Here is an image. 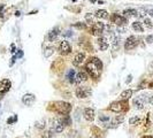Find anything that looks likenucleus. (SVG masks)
Returning a JSON list of instances; mask_svg holds the SVG:
<instances>
[{
	"label": "nucleus",
	"mask_w": 153,
	"mask_h": 138,
	"mask_svg": "<svg viewBox=\"0 0 153 138\" xmlns=\"http://www.w3.org/2000/svg\"><path fill=\"white\" fill-rule=\"evenodd\" d=\"M86 71L91 75V77L93 78H99L101 75V69H103V62L98 58H91L89 62L85 66Z\"/></svg>",
	"instance_id": "f257e3e1"
},
{
	"label": "nucleus",
	"mask_w": 153,
	"mask_h": 138,
	"mask_svg": "<svg viewBox=\"0 0 153 138\" xmlns=\"http://www.w3.org/2000/svg\"><path fill=\"white\" fill-rule=\"evenodd\" d=\"M54 108L59 114L67 115L72 110V105L69 102H66V101H55L54 102Z\"/></svg>",
	"instance_id": "f03ea898"
},
{
	"label": "nucleus",
	"mask_w": 153,
	"mask_h": 138,
	"mask_svg": "<svg viewBox=\"0 0 153 138\" xmlns=\"http://www.w3.org/2000/svg\"><path fill=\"white\" fill-rule=\"evenodd\" d=\"M104 30H105V24L103 22H95L92 24V28H91V32H92V35L98 36V37H101Z\"/></svg>",
	"instance_id": "7ed1b4c3"
},
{
	"label": "nucleus",
	"mask_w": 153,
	"mask_h": 138,
	"mask_svg": "<svg viewBox=\"0 0 153 138\" xmlns=\"http://www.w3.org/2000/svg\"><path fill=\"white\" fill-rule=\"evenodd\" d=\"M91 93H92V90H91L90 88L87 86H82V88H77L76 91H75V94L77 98L79 99H85L87 97L91 96Z\"/></svg>",
	"instance_id": "20e7f679"
},
{
	"label": "nucleus",
	"mask_w": 153,
	"mask_h": 138,
	"mask_svg": "<svg viewBox=\"0 0 153 138\" xmlns=\"http://www.w3.org/2000/svg\"><path fill=\"white\" fill-rule=\"evenodd\" d=\"M138 38L136 36H130L127 38L126 43H125V50L126 51H130V50H134L137 45H138Z\"/></svg>",
	"instance_id": "39448f33"
},
{
	"label": "nucleus",
	"mask_w": 153,
	"mask_h": 138,
	"mask_svg": "<svg viewBox=\"0 0 153 138\" xmlns=\"http://www.w3.org/2000/svg\"><path fill=\"white\" fill-rule=\"evenodd\" d=\"M111 20L114 24H116L117 26H123V25H127V22L128 20L123 16V15H119V14H113L111 16Z\"/></svg>",
	"instance_id": "423d86ee"
},
{
	"label": "nucleus",
	"mask_w": 153,
	"mask_h": 138,
	"mask_svg": "<svg viewBox=\"0 0 153 138\" xmlns=\"http://www.w3.org/2000/svg\"><path fill=\"white\" fill-rule=\"evenodd\" d=\"M11 89V81L5 78L0 82V98H1L4 94H6Z\"/></svg>",
	"instance_id": "0eeeda50"
},
{
	"label": "nucleus",
	"mask_w": 153,
	"mask_h": 138,
	"mask_svg": "<svg viewBox=\"0 0 153 138\" xmlns=\"http://www.w3.org/2000/svg\"><path fill=\"white\" fill-rule=\"evenodd\" d=\"M87 78H89V76H87L86 71H84V70H81V71H78V73L76 74L74 83H75L76 85H81L82 83H84L85 81H87Z\"/></svg>",
	"instance_id": "6e6552de"
},
{
	"label": "nucleus",
	"mask_w": 153,
	"mask_h": 138,
	"mask_svg": "<svg viewBox=\"0 0 153 138\" xmlns=\"http://www.w3.org/2000/svg\"><path fill=\"white\" fill-rule=\"evenodd\" d=\"M65 129V124L62 123V121H61L60 119H55L53 121V124H52V130L56 133H60V132H62Z\"/></svg>",
	"instance_id": "1a4fd4ad"
},
{
	"label": "nucleus",
	"mask_w": 153,
	"mask_h": 138,
	"mask_svg": "<svg viewBox=\"0 0 153 138\" xmlns=\"http://www.w3.org/2000/svg\"><path fill=\"white\" fill-rule=\"evenodd\" d=\"M59 50H60V53L64 54V55H67L72 52V47L69 45V43L67 40H62L60 43V46H59Z\"/></svg>",
	"instance_id": "9d476101"
},
{
	"label": "nucleus",
	"mask_w": 153,
	"mask_h": 138,
	"mask_svg": "<svg viewBox=\"0 0 153 138\" xmlns=\"http://www.w3.org/2000/svg\"><path fill=\"white\" fill-rule=\"evenodd\" d=\"M35 101H36V97L32 93H25L22 97V102L25 106H31V105H34Z\"/></svg>",
	"instance_id": "9b49d317"
},
{
	"label": "nucleus",
	"mask_w": 153,
	"mask_h": 138,
	"mask_svg": "<svg viewBox=\"0 0 153 138\" xmlns=\"http://www.w3.org/2000/svg\"><path fill=\"white\" fill-rule=\"evenodd\" d=\"M84 60H85V54L84 53H77L75 55L74 60H73V65L75 67H79V66H82V63L84 62Z\"/></svg>",
	"instance_id": "f8f14e48"
},
{
	"label": "nucleus",
	"mask_w": 153,
	"mask_h": 138,
	"mask_svg": "<svg viewBox=\"0 0 153 138\" xmlns=\"http://www.w3.org/2000/svg\"><path fill=\"white\" fill-rule=\"evenodd\" d=\"M98 46L100 48V51H106L108 47H109V42L106 37H99L98 38Z\"/></svg>",
	"instance_id": "ddd939ff"
},
{
	"label": "nucleus",
	"mask_w": 153,
	"mask_h": 138,
	"mask_svg": "<svg viewBox=\"0 0 153 138\" xmlns=\"http://www.w3.org/2000/svg\"><path fill=\"white\" fill-rule=\"evenodd\" d=\"M59 35H60V29H59L58 26H55V28H53V29L48 32L47 38H48V40H50V42H55Z\"/></svg>",
	"instance_id": "4468645a"
},
{
	"label": "nucleus",
	"mask_w": 153,
	"mask_h": 138,
	"mask_svg": "<svg viewBox=\"0 0 153 138\" xmlns=\"http://www.w3.org/2000/svg\"><path fill=\"white\" fill-rule=\"evenodd\" d=\"M84 119L86 121L95 120V109L93 108H85L84 109Z\"/></svg>",
	"instance_id": "2eb2a0df"
},
{
	"label": "nucleus",
	"mask_w": 153,
	"mask_h": 138,
	"mask_svg": "<svg viewBox=\"0 0 153 138\" xmlns=\"http://www.w3.org/2000/svg\"><path fill=\"white\" fill-rule=\"evenodd\" d=\"M109 109L112 110V112L119 113V112H121V110L123 109V104H122L121 101H114V102H112V104H111Z\"/></svg>",
	"instance_id": "dca6fc26"
},
{
	"label": "nucleus",
	"mask_w": 153,
	"mask_h": 138,
	"mask_svg": "<svg viewBox=\"0 0 153 138\" xmlns=\"http://www.w3.org/2000/svg\"><path fill=\"white\" fill-rule=\"evenodd\" d=\"M134 106H135L137 109H143L144 106H145L144 96H140V97H137L136 99H134Z\"/></svg>",
	"instance_id": "f3484780"
},
{
	"label": "nucleus",
	"mask_w": 153,
	"mask_h": 138,
	"mask_svg": "<svg viewBox=\"0 0 153 138\" xmlns=\"http://www.w3.org/2000/svg\"><path fill=\"white\" fill-rule=\"evenodd\" d=\"M125 121V118L123 116H122V115H117V116H115L113 120H112V122H111V124L108 125L109 128H116V127H119L122 122H123Z\"/></svg>",
	"instance_id": "a211bd4d"
},
{
	"label": "nucleus",
	"mask_w": 153,
	"mask_h": 138,
	"mask_svg": "<svg viewBox=\"0 0 153 138\" xmlns=\"http://www.w3.org/2000/svg\"><path fill=\"white\" fill-rule=\"evenodd\" d=\"M123 16L126 17V18H130V17H136V16H138V14H137V9H126L125 12H123Z\"/></svg>",
	"instance_id": "6ab92c4d"
},
{
	"label": "nucleus",
	"mask_w": 153,
	"mask_h": 138,
	"mask_svg": "<svg viewBox=\"0 0 153 138\" xmlns=\"http://www.w3.org/2000/svg\"><path fill=\"white\" fill-rule=\"evenodd\" d=\"M111 44H112V47L114 48V50H117L119 47H120V38L117 37V36H115L114 34H112V36H111Z\"/></svg>",
	"instance_id": "aec40b11"
},
{
	"label": "nucleus",
	"mask_w": 153,
	"mask_h": 138,
	"mask_svg": "<svg viewBox=\"0 0 153 138\" xmlns=\"http://www.w3.org/2000/svg\"><path fill=\"white\" fill-rule=\"evenodd\" d=\"M131 96H132V90H130V89L125 90L123 92H122V93L120 94V97H121V99H122V100H127V99L131 98Z\"/></svg>",
	"instance_id": "412c9836"
},
{
	"label": "nucleus",
	"mask_w": 153,
	"mask_h": 138,
	"mask_svg": "<svg viewBox=\"0 0 153 138\" xmlns=\"http://www.w3.org/2000/svg\"><path fill=\"white\" fill-rule=\"evenodd\" d=\"M132 29H134L135 31H137V32H143V31H144V26L142 25L140 22L135 21V22L132 23Z\"/></svg>",
	"instance_id": "4be33fe9"
},
{
	"label": "nucleus",
	"mask_w": 153,
	"mask_h": 138,
	"mask_svg": "<svg viewBox=\"0 0 153 138\" xmlns=\"http://www.w3.org/2000/svg\"><path fill=\"white\" fill-rule=\"evenodd\" d=\"M96 16L98 18H108V13L105 9H98L96 12Z\"/></svg>",
	"instance_id": "5701e85b"
},
{
	"label": "nucleus",
	"mask_w": 153,
	"mask_h": 138,
	"mask_svg": "<svg viewBox=\"0 0 153 138\" xmlns=\"http://www.w3.org/2000/svg\"><path fill=\"white\" fill-rule=\"evenodd\" d=\"M54 51H55V48H54V47H52V46L46 47V48H45V51H44V57H45V58H50L51 55L54 53Z\"/></svg>",
	"instance_id": "b1692460"
},
{
	"label": "nucleus",
	"mask_w": 153,
	"mask_h": 138,
	"mask_svg": "<svg viewBox=\"0 0 153 138\" xmlns=\"http://www.w3.org/2000/svg\"><path fill=\"white\" fill-rule=\"evenodd\" d=\"M75 76H76L75 70H74V69H69V71L67 73V78H68V81H69L70 83H74V81H75Z\"/></svg>",
	"instance_id": "393cba45"
},
{
	"label": "nucleus",
	"mask_w": 153,
	"mask_h": 138,
	"mask_svg": "<svg viewBox=\"0 0 153 138\" xmlns=\"http://www.w3.org/2000/svg\"><path fill=\"white\" fill-rule=\"evenodd\" d=\"M144 26L146 28V29H152V28H153L152 21H151L150 18H145V20H144Z\"/></svg>",
	"instance_id": "a878e982"
},
{
	"label": "nucleus",
	"mask_w": 153,
	"mask_h": 138,
	"mask_svg": "<svg viewBox=\"0 0 153 138\" xmlns=\"http://www.w3.org/2000/svg\"><path fill=\"white\" fill-rule=\"evenodd\" d=\"M137 14L139 17H145L147 14V11L145 8H139V9H137Z\"/></svg>",
	"instance_id": "bb28decb"
},
{
	"label": "nucleus",
	"mask_w": 153,
	"mask_h": 138,
	"mask_svg": "<svg viewBox=\"0 0 153 138\" xmlns=\"http://www.w3.org/2000/svg\"><path fill=\"white\" fill-rule=\"evenodd\" d=\"M99 121L103 122V123H105V124H108L109 123V116H107V115H100L99 116Z\"/></svg>",
	"instance_id": "cd10ccee"
},
{
	"label": "nucleus",
	"mask_w": 153,
	"mask_h": 138,
	"mask_svg": "<svg viewBox=\"0 0 153 138\" xmlns=\"http://www.w3.org/2000/svg\"><path fill=\"white\" fill-rule=\"evenodd\" d=\"M139 121V118H137V116H134V118H131L130 120H129V123L131 124V125H135L137 122Z\"/></svg>",
	"instance_id": "c85d7f7f"
},
{
	"label": "nucleus",
	"mask_w": 153,
	"mask_h": 138,
	"mask_svg": "<svg viewBox=\"0 0 153 138\" xmlns=\"http://www.w3.org/2000/svg\"><path fill=\"white\" fill-rule=\"evenodd\" d=\"M85 20H86L87 22H90V23H95V22H93V16L91 15L90 13H87V14L85 15Z\"/></svg>",
	"instance_id": "c756f323"
},
{
	"label": "nucleus",
	"mask_w": 153,
	"mask_h": 138,
	"mask_svg": "<svg viewBox=\"0 0 153 138\" xmlns=\"http://www.w3.org/2000/svg\"><path fill=\"white\" fill-rule=\"evenodd\" d=\"M127 31V25H123V26H117V32L120 34H125Z\"/></svg>",
	"instance_id": "7c9ffc66"
},
{
	"label": "nucleus",
	"mask_w": 153,
	"mask_h": 138,
	"mask_svg": "<svg viewBox=\"0 0 153 138\" xmlns=\"http://www.w3.org/2000/svg\"><path fill=\"white\" fill-rule=\"evenodd\" d=\"M17 121V115H14V116H12V118H9L8 120H7V123L8 124H12V123H14V122H16Z\"/></svg>",
	"instance_id": "2f4dec72"
},
{
	"label": "nucleus",
	"mask_w": 153,
	"mask_h": 138,
	"mask_svg": "<svg viewBox=\"0 0 153 138\" xmlns=\"http://www.w3.org/2000/svg\"><path fill=\"white\" fill-rule=\"evenodd\" d=\"M36 127H37V128H39V129L45 128V120H42V121L37 122V123H36Z\"/></svg>",
	"instance_id": "473e14b6"
},
{
	"label": "nucleus",
	"mask_w": 153,
	"mask_h": 138,
	"mask_svg": "<svg viewBox=\"0 0 153 138\" xmlns=\"http://www.w3.org/2000/svg\"><path fill=\"white\" fill-rule=\"evenodd\" d=\"M76 28H78V29H85V23H82V22H78L75 24Z\"/></svg>",
	"instance_id": "72a5a7b5"
},
{
	"label": "nucleus",
	"mask_w": 153,
	"mask_h": 138,
	"mask_svg": "<svg viewBox=\"0 0 153 138\" xmlns=\"http://www.w3.org/2000/svg\"><path fill=\"white\" fill-rule=\"evenodd\" d=\"M62 35H64V37H70V36H73V32L70 30H66L65 32H62Z\"/></svg>",
	"instance_id": "f704fd0d"
},
{
	"label": "nucleus",
	"mask_w": 153,
	"mask_h": 138,
	"mask_svg": "<svg viewBox=\"0 0 153 138\" xmlns=\"http://www.w3.org/2000/svg\"><path fill=\"white\" fill-rule=\"evenodd\" d=\"M4 9H5V5H0V16H4Z\"/></svg>",
	"instance_id": "c9c22d12"
},
{
	"label": "nucleus",
	"mask_w": 153,
	"mask_h": 138,
	"mask_svg": "<svg viewBox=\"0 0 153 138\" xmlns=\"http://www.w3.org/2000/svg\"><path fill=\"white\" fill-rule=\"evenodd\" d=\"M146 43H148V44L153 43V36H147L146 37Z\"/></svg>",
	"instance_id": "e433bc0d"
},
{
	"label": "nucleus",
	"mask_w": 153,
	"mask_h": 138,
	"mask_svg": "<svg viewBox=\"0 0 153 138\" xmlns=\"http://www.w3.org/2000/svg\"><path fill=\"white\" fill-rule=\"evenodd\" d=\"M22 57H23V51H19V53L16 54V58L20 59V58H22Z\"/></svg>",
	"instance_id": "4c0bfd02"
},
{
	"label": "nucleus",
	"mask_w": 153,
	"mask_h": 138,
	"mask_svg": "<svg viewBox=\"0 0 153 138\" xmlns=\"http://www.w3.org/2000/svg\"><path fill=\"white\" fill-rule=\"evenodd\" d=\"M147 14L151 16V17H153V8H151V9H148L147 11Z\"/></svg>",
	"instance_id": "58836bf2"
},
{
	"label": "nucleus",
	"mask_w": 153,
	"mask_h": 138,
	"mask_svg": "<svg viewBox=\"0 0 153 138\" xmlns=\"http://www.w3.org/2000/svg\"><path fill=\"white\" fill-rule=\"evenodd\" d=\"M11 52H12V53H14V52H15V45H14V44H12V45H11Z\"/></svg>",
	"instance_id": "ea45409f"
},
{
	"label": "nucleus",
	"mask_w": 153,
	"mask_h": 138,
	"mask_svg": "<svg viewBox=\"0 0 153 138\" xmlns=\"http://www.w3.org/2000/svg\"><path fill=\"white\" fill-rule=\"evenodd\" d=\"M15 60H16V57H13V58H12V61H11V63H9V66H13L14 62H15Z\"/></svg>",
	"instance_id": "a19ab883"
},
{
	"label": "nucleus",
	"mask_w": 153,
	"mask_h": 138,
	"mask_svg": "<svg viewBox=\"0 0 153 138\" xmlns=\"http://www.w3.org/2000/svg\"><path fill=\"white\" fill-rule=\"evenodd\" d=\"M131 78H132V76H131V75H129V76H128V79L126 81L127 84H128V83H130V82H131Z\"/></svg>",
	"instance_id": "79ce46f5"
},
{
	"label": "nucleus",
	"mask_w": 153,
	"mask_h": 138,
	"mask_svg": "<svg viewBox=\"0 0 153 138\" xmlns=\"http://www.w3.org/2000/svg\"><path fill=\"white\" fill-rule=\"evenodd\" d=\"M148 102H150L151 105H153V96H151V97H150V99H148Z\"/></svg>",
	"instance_id": "37998d69"
},
{
	"label": "nucleus",
	"mask_w": 153,
	"mask_h": 138,
	"mask_svg": "<svg viewBox=\"0 0 153 138\" xmlns=\"http://www.w3.org/2000/svg\"><path fill=\"white\" fill-rule=\"evenodd\" d=\"M90 138H98V137H96V136H91Z\"/></svg>",
	"instance_id": "c03bdc74"
},
{
	"label": "nucleus",
	"mask_w": 153,
	"mask_h": 138,
	"mask_svg": "<svg viewBox=\"0 0 153 138\" xmlns=\"http://www.w3.org/2000/svg\"><path fill=\"white\" fill-rule=\"evenodd\" d=\"M151 68H152V69H153V62H152V63H151Z\"/></svg>",
	"instance_id": "a18cd8bd"
}]
</instances>
